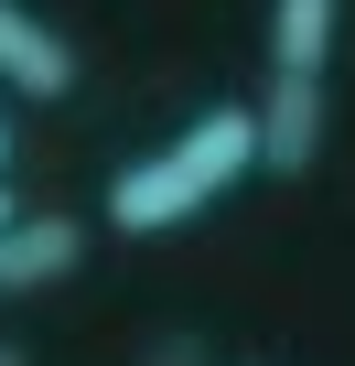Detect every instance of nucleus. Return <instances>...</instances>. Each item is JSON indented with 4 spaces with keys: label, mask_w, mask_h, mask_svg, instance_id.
<instances>
[{
    "label": "nucleus",
    "mask_w": 355,
    "mask_h": 366,
    "mask_svg": "<svg viewBox=\"0 0 355 366\" xmlns=\"http://www.w3.org/2000/svg\"><path fill=\"white\" fill-rule=\"evenodd\" d=\"M248 172H259V119L248 108H205V119L172 129L161 151L119 162L97 216H108V237H172V227H194L205 205H226Z\"/></svg>",
    "instance_id": "1"
},
{
    "label": "nucleus",
    "mask_w": 355,
    "mask_h": 366,
    "mask_svg": "<svg viewBox=\"0 0 355 366\" xmlns=\"http://www.w3.org/2000/svg\"><path fill=\"white\" fill-rule=\"evenodd\" d=\"M86 269V227L65 205H22L0 227V302H33V291H65Z\"/></svg>",
    "instance_id": "2"
},
{
    "label": "nucleus",
    "mask_w": 355,
    "mask_h": 366,
    "mask_svg": "<svg viewBox=\"0 0 355 366\" xmlns=\"http://www.w3.org/2000/svg\"><path fill=\"white\" fill-rule=\"evenodd\" d=\"M248 119H259V172H269V183H301V172L323 162V129H334V97H323L312 76H269V97H259Z\"/></svg>",
    "instance_id": "3"
},
{
    "label": "nucleus",
    "mask_w": 355,
    "mask_h": 366,
    "mask_svg": "<svg viewBox=\"0 0 355 366\" xmlns=\"http://www.w3.org/2000/svg\"><path fill=\"white\" fill-rule=\"evenodd\" d=\"M0 86L33 97V108L76 97V44H65L44 11H22V0H0Z\"/></svg>",
    "instance_id": "4"
},
{
    "label": "nucleus",
    "mask_w": 355,
    "mask_h": 366,
    "mask_svg": "<svg viewBox=\"0 0 355 366\" xmlns=\"http://www.w3.org/2000/svg\"><path fill=\"white\" fill-rule=\"evenodd\" d=\"M334 44H344V0H269V76H312L323 86Z\"/></svg>",
    "instance_id": "5"
},
{
    "label": "nucleus",
    "mask_w": 355,
    "mask_h": 366,
    "mask_svg": "<svg viewBox=\"0 0 355 366\" xmlns=\"http://www.w3.org/2000/svg\"><path fill=\"white\" fill-rule=\"evenodd\" d=\"M140 366H205V334H194V323H172V334L140 345Z\"/></svg>",
    "instance_id": "6"
},
{
    "label": "nucleus",
    "mask_w": 355,
    "mask_h": 366,
    "mask_svg": "<svg viewBox=\"0 0 355 366\" xmlns=\"http://www.w3.org/2000/svg\"><path fill=\"white\" fill-rule=\"evenodd\" d=\"M0 366H33V355H22V345H0Z\"/></svg>",
    "instance_id": "7"
},
{
    "label": "nucleus",
    "mask_w": 355,
    "mask_h": 366,
    "mask_svg": "<svg viewBox=\"0 0 355 366\" xmlns=\"http://www.w3.org/2000/svg\"><path fill=\"white\" fill-rule=\"evenodd\" d=\"M0 162H11V119H0Z\"/></svg>",
    "instance_id": "8"
},
{
    "label": "nucleus",
    "mask_w": 355,
    "mask_h": 366,
    "mask_svg": "<svg viewBox=\"0 0 355 366\" xmlns=\"http://www.w3.org/2000/svg\"><path fill=\"white\" fill-rule=\"evenodd\" d=\"M11 216H22V205H11V194H0V227H11Z\"/></svg>",
    "instance_id": "9"
}]
</instances>
